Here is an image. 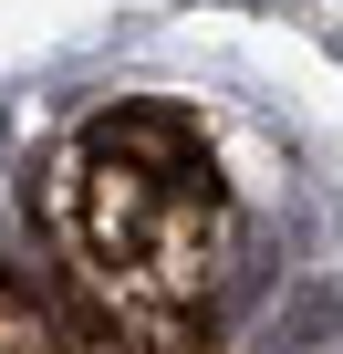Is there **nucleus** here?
Returning a JSON list of instances; mask_svg holds the SVG:
<instances>
[{"instance_id": "nucleus-1", "label": "nucleus", "mask_w": 343, "mask_h": 354, "mask_svg": "<svg viewBox=\"0 0 343 354\" xmlns=\"http://www.w3.org/2000/svg\"><path fill=\"white\" fill-rule=\"evenodd\" d=\"M322 344H343V292H333V281H302V292L260 323V354H322Z\"/></svg>"}]
</instances>
